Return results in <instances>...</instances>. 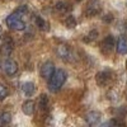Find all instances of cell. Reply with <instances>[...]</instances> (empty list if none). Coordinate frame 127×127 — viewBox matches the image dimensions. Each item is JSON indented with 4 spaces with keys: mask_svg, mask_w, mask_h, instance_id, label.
<instances>
[{
    "mask_svg": "<svg viewBox=\"0 0 127 127\" xmlns=\"http://www.w3.org/2000/svg\"><path fill=\"white\" fill-rule=\"evenodd\" d=\"M66 72L62 69H56L55 72L51 75V78L48 79V90L52 93H56L61 89V87L65 84L66 81Z\"/></svg>",
    "mask_w": 127,
    "mask_h": 127,
    "instance_id": "obj_1",
    "label": "cell"
},
{
    "mask_svg": "<svg viewBox=\"0 0 127 127\" xmlns=\"http://www.w3.org/2000/svg\"><path fill=\"white\" fill-rule=\"evenodd\" d=\"M23 14H20L19 12H13L8 18H6V26L13 29V31H23L26 28V23L23 22Z\"/></svg>",
    "mask_w": 127,
    "mask_h": 127,
    "instance_id": "obj_2",
    "label": "cell"
},
{
    "mask_svg": "<svg viewBox=\"0 0 127 127\" xmlns=\"http://www.w3.org/2000/svg\"><path fill=\"white\" fill-rule=\"evenodd\" d=\"M100 9H102V5L99 0H89V3L85 8V14L87 17H94L100 12Z\"/></svg>",
    "mask_w": 127,
    "mask_h": 127,
    "instance_id": "obj_3",
    "label": "cell"
},
{
    "mask_svg": "<svg viewBox=\"0 0 127 127\" xmlns=\"http://www.w3.org/2000/svg\"><path fill=\"white\" fill-rule=\"evenodd\" d=\"M54 72H55L54 62L46 61L45 64H42V66H41V76L43 78V79H50Z\"/></svg>",
    "mask_w": 127,
    "mask_h": 127,
    "instance_id": "obj_4",
    "label": "cell"
},
{
    "mask_svg": "<svg viewBox=\"0 0 127 127\" xmlns=\"http://www.w3.org/2000/svg\"><path fill=\"white\" fill-rule=\"evenodd\" d=\"M3 67H4V71H5L6 75L13 76L18 71V64L14 60H12V59H8V60L4 61V66Z\"/></svg>",
    "mask_w": 127,
    "mask_h": 127,
    "instance_id": "obj_5",
    "label": "cell"
},
{
    "mask_svg": "<svg viewBox=\"0 0 127 127\" xmlns=\"http://www.w3.org/2000/svg\"><path fill=\"white\" fill-rule=\"evenodd\" d=\"M113 47H114V38L112 36H107L103 39L102 45H100L102 52L103 54H109V52L113 50Z\"/></svg>",
    "mask_w": 127,
    "mask_h": 127,
    "instance_id": "obj_6",
    "label": "cell"
},
{
    "mask_svg": "<svg viewBox=\"0 0 127 127\" xmlns=\"http://www.w3.org/2000/svg\"><path fill=\"white\" fill-rule=\"evenodd\" d=\"M55 10L60 14H66L71 10V6L67 1H65V0H57L55 3Z\"/></svg>",
    "mask_w": 127,
    "mask_h": 127,
    "instance_id": "obj_7",
    "label": "cell"
},
{
    "mask_svg": "<svg viewBox=\"0 0 127 127\" xmlns=\"http://www.w3.org/2000/svg\"><path fill=\"white\" fill-rule=\"evenodd\" d=\"M85 121H87L88 125H90V126H95L97 123H99V121H100V113L97 112V111H92V112L87 113V116H85Z\"/></svg>",
    "mask_w": 127,
    "mask_h": 127,
    "instance_id": "obj_8",
    "label": "cell"
},
{
    "mask_svg": "<svg viewBox=\"0 0 127 127\" xmlns=\"http://www.w3.org/2000/svg\"><path fill=\"white\" fill-rule=\"evenodd\" d=\"M12 51H13V39L6 36L4 38V41H3L1 52H3V55L8 56V55H10V52H12Z\"/></svg>",
    "mask_w": 127,
    "mask_h": 127,
    "instance_id": "obj_9",
    "label": "cell"
},
{
    "mask_svg": "<svg viewBox=\"0 0 127 127\" xmlns=\"http://www.w3.org/2000/svg\"><path fill=\"white\" fill-rule=\"evenodd\" d=\"M117 52L120 55H126L127 54V37L121 36L117 41Z\"/></svg>",
    "mask_w": 127,
    "mask_h": 127,
    "instance_id": "obj_10",
    "label": "cell"
},
{
    "mask_svg": "<svg viewBox=\"0 0 127 127\" xmlns=\"http://www.w3.org/2000/svg\"><path fill=\"white\" fill-rule=\"evenodd\" d=\"M36 90V85L32 81H26L22 84V92L24 95H27V97H31L32 94L34 93Z\"/></svg>",
    "mask_w": 127,
    "mask_h": 127,
    "instance_id": "obj_11",
    "label": "cell"
},
{
    "mask_svg": "<svg viewBox=\"0 0 127 127\" xmlns=\"http://www.w3.org/2000/svg\"><path fill=\"white\" fill-rule=\"evenodd\" d=\"M34 107H36V104H34L33 100H26L23 103V105H22V111H23L24 114L32 116L34 113Z\"/></svg>",
    "mask_w": 127,
    "mask_h": 127,
    "instance_id": "obj_12",
    "label": "cell"
},
{
    "mask_svg": "<svg viewBox=\"0 0 127 127\" xmlns=\"http://www.w3.org/2000/svg\"><path fill=\"white\" fill-rule=\"evenodd\" d=\"M109 79H111V76H109V74H108L107 71H102V72H99L98 75H97V78H95V80H97V83L99 84L100 87H104L105 84L109 81Z\"/></svg>",
    "mask_w": 127,
    "mask_h": 127,
    "instance_id": "obj_13",
    "label": "cell"
},
{
    "mask_svg": "<svg viewBox=\"0 0 127 127\" xmlns=\"http://www.w3.org/2000/svg\"><path fill=\"white\" fill-rule=\"evenodd\" d=\"M33 20H34V23H36V26L41 29V31H48L50 29V26H48V22H46V20L43 19V18H41V17H34L33 18Z\"/></svg>",
    "mask_w": 127,
    "mask_h": 127,
    "instance_id": "obj_14",
    "label": "cell"
},
{
    "mask_svg": "<svg viewBox=\"0 0 127 127\" xmlns=\"http://www.w3.org/2000/svg\"><path fill=\"white\" fill-rule=\"evenodd\" d=\"M57 54H59V55H60V57H61V59H64V60H69V59H70V56H71L70 50H69L66 46H64V45L59 46V48H57Z\"/></svg>",
    "mask_w": 127,
    "mask_h": 127,
    "instance_id": "obj_15",
    "label": "cell"
},
{
    "mask_svg": "<svg viewBox=\"0 0 127 127\" xmlns=\"http://www.w3.org/2000/svg\"><path fill=\"white\" fill-rule=\"evenodd\" d=\"M10 122H12V114H10V112H6V111L0 112V126L8 125Z\"/></svg>",
    "mask_w": 127,
    "mask_h": 127,
    "instance_id": "obj_16",
    "label": "cell"
},
{
    "mask_svg": "<svg viewBox=\"0 0 127 127\" xmlns=\"http://www.w3.org/2000/svg\"><path fill=\"white\" fill-rule=\"evenodd\" d=\"M64 24H65L67 28H74L76 26V19L74 18L72 15H66L65 20H64Z\"/></svg>",
    "mask_w": 127,
    "mask_h": 127,
    "instance_id": "obj_17",
    "label": "cell"
},
{
    "mask_svg": "<svg viewBox=\"0 0 127 127\" xmlns=\"http://www.w3.org/2000/svg\"><path fill=\"white\" fill-rule=\"evenodd\" d=\"M47 104H48L47 95L42 94V95H41V98H39V108H41L42 111H45V109L47 108Z\"/></svg>",
    "mask_w": 127,
    "mask_h": 127,
    "instance_id": "obj_18",
    "label": "cell"
},
{
    "mask_svg": "<svg viewBox=\"0 0 127 127\" xmlns=\"http://www.w3.org/2000/svg\"><path fill=\"white\" fill-rule=\"evenodd\" d=\"M6 95H8V89H6V87L3 85V84L0 83V100H3Z\"/></svg>",
    "mask_w": 127,
    "mask_h": 127,
    "instance_id": "obj_19",
    "label": "cell"
},
{
    "mask_svg": "<svg viewBox=\"0 0 127 127\" xmlns=\"http://www.w3.org/2000/svg\"><path fill=\"white\" fill-rule=\"evenodd\" d=\"M88 36H89V37H87L85 41H87V42H90V41H93V39H95V38L98 37V32L95 31V29H93V31H90V33H89Z\"/></svg>",
    "mask_w": 127,
    "mask_h": 127,
    "instance_id": "obj_20",
    "label": "cell"
},
{
    "mask_svg": "<svg viewBox=\"0 0 127 127\" xmlns=\"http://www.w3.org/2000/svg\"><path fill=\"white\" fill-rule=\"evenodd\" d=\"M109 126V125H112V126H125V122H122V121H120V120H112V121H109V122H107V123H104V126Z\"/></svg>",
    "mask_w": 127,
    "mask_h": 127,
    "instance_id": "obj_21",
    "label": "cell"
},
{
    "mask_svg": "<svg viewBox=\"0 0 127 127\" xmlns=\"http://www.w3.org/2000/svg\"><path fill=\"white\" fill-rule=\"evenodd\" d=\"M1 32H3V29H1V26H0V34H1Z\"/></svg>",
    "mask_w": 127,
    "mask_h": 127,
    "instance_id": "obj_22",
    "label": "cell"
},
{
    "mask_svg": "<svg viewBox=\"0 0 127 127\" xmlns=\"http://www.w3.org/2000/svg\"><path fill=\"white\" fill-rule=\"evenodd\" d=\"M126 69H127V61H126Z\"/></svg>",
    "mask_w": 127,
    "mask_h": 127,
    "instance_id": "obj_23",
    "label": "cell"
},
{
    "mask_svg": "<svg viewBox=\"0 0 127 127\" xmlns=\"http://www.w3.org/2000/svg\"><path fill=\"white\" fill-rule=\"evenodd\" d=\"M126 28H127V22H126Z\"/></svg>",
    "mask_w": 127,
    "mask_h": 127,
    "instance_id": "obj_24",
    "label": "cell"
},
{
    "mask_svg": "<svg viewBox=\"0 0 127 127\" xmlns=\"http://www.w3.org/2000/svg\"><path fill=\"white\" fill-rule=\"evenodd\" d=\"M76 1H81V0H76Z\"/></svg>",
    "mask_w": 127,
    "mask_h": 127,
    "instance_id": "obj_25",
    "label": "cell"
}]
</instances>
